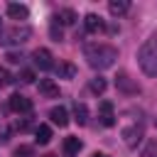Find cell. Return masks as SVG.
Returning <instances> with one entry per match:
<instances>
[{
  "instance_id": "6da1fadb",
  "label": "cell",
  "mask_w": 157,
  "mask_h": 157,
  "mask_svg": "<svg viewBox=\"0 0 157 157\" xmlns=\"http://www.w3.org/2000/svg\"><path fill=\"white\" fill-rule=\"evenodd\" d=\"M83 56H86V61H88L91 69L103 71V69H110L115 64L118 49L110 47V44H105V42H93V44H86L83 47Z\"/></svg>"
},
{
  "instance_id": "7a4b0ae2",
  "label": "cell",
  "mask_w": 157,
  "mask_h": 157,
  "mask_svg": "<svg viewBox=\"0 0 157 157\" xmlns=\"http://www.w3.org/2000/svg\"><path fill=\"white\" fill-rule=\"evenodd\" d=\"M137 64L147 76H157V37H150L137 49Z\"/></svg>"
},
{
  "instance_id": "3957f363",
  "label": "cell",
  "mask_w": 157,
  "mask_h": 157,
  "mask_svg": "<svg viewBox=\"0 0 157 157\" xmlns=\"http://www.w3.org/2000/svg\"><path fill=\"white\" fill-rule=\"evenodd\" d=\"M29 34H32V29L27 25H12L7 29H0V44H5V47H10V44H25L29 39Z\"/></svg>"
},
{
  "instance_id": "277c9868",
  "label": "cell",
  "mask_w": 157,
  "mask_h": 157,
  "mask_svg": "<svg viewBox=\"0 0 157 157\" xmlns=\"http://www.w3.org/2000/svg\"><path fill=\"white\" fill-rule=\"evenodd\" d=\"M115 88H118L120 93H125V96H137V93H140V83L132 81L125 71H120V74L115 76Z\"/></svg>"
},
{
  "instance_id": "5b68a950",
  "label": "cell",
  "mask_w": 157,
  "mask_h": 157,
  "mask_svg": "<svg viewBox=\"0 0 157 157\" xmlns=\"http://www.w3.org/2000/svg\"><path fill=\"white\" fill-rule=\"evenodd\" d=\"M32 59H34V66H39L42 71H52L54 69V56H52V52L49 49H34V54H32Z\"/></svg>"
},
{
  "instance_id": "8992f818",
  "label": "cell",
  "mask_w": 157,
  "mask_h": 157,
  "mask_svg": "<svg viewBox=\"0 0 157 157\" xmlns=\"http://www.w3.org/2000/svg\"><path fill=\"white\" fill-rule=\"evenodd\" d=\"M10 110L15 113H32V101L22 93H12L10 96Z\"/></svg>"
},
{
  "instance_id": "52a82bcc",
  "label": "cell",
  "mask_w": 157,
  "mask_h": 157,
  "mask_svg": "<svg viewBox=\"0 0 157 157\" xmlns=\"http://www.w3.org/2000/svg\"><path fill=\"white\" fill-rule=\"evenodd\" d=\"M98 118H101V125H105V128H113L115 125V113H113V103L110 101H103L101 103Z\"/></svg>"
},
{
  "instance_id": "ba28073f",
  "label": "cell",
  "mask_w": 157,
  "mask_h": 157,
  "mask_svg": "<svg viewBox=\"0 0 157 157\" xmlns=\"http://www.w3.org/2000/svg\"><path fill=\"white\" fill-rule=\"evenodd\" d=\"M49 118H52V123L59 125V128H66V125H69V110H66L64 105H54V108L49 110Z\"/></svg>"
},
{
  "instance_id": "9c48e42d",
  "label": "cell",
  "mask_w": 157,
  "mask_h": 157,
  "mask_svg": "<svg viewBox=\"0 0 157 157\" xmlns=\"http://www.w3.org/2000/svg\"><path fill=\"white\" fill-rule=\"evenodd\" d=\"M123 140L128 147H135L140 140H142V125H132V128H125L123 130Z\"/></svg>"
},
{
  "instance_id": "30bf717a",
  "label": "cell",
  "mask_w": 157,
  "mask_h": 157,
  "mask_svg": "<svg viewBox=\"0 0 157 157\" xmlns=\"http://www.w3.org/2000/svg\"><path fill=\"white\" fill-rule=\"evenodd\" d=\"M81 147H83V142H81L78 137H74V135L64 137V155H66V157H74V155H78V152H81Z\"/></svg>"
},
{
  "instance_id": "8fae6325",
  "label": "cell",
  "mask_w": 157,
  "mask_h": 157,
  "mask_svg": "<svg viewBox=\"0 0 157 157\" xmlns=\"http://www.w3.org/2000/svg\"><path fill=\"white\" fill-rule=\"evenodd\" d=\"M83 27H86V32L96 34V32H101V29H103V20H101L98 15H93V12H88V15L83 17Z\"/></svg>"
},
{
  "instance_id": "7c38bea8",
  "label": "cell",
  "mask_w": 157,
  "mask_h": 157,
  "mask_svg": "<svg viewBox=\"0 0 157 157\" xmlns=\"http://www.w3.org/2000/svg\"><path fill=\"white\" fill-rule=\"evenodd\" d=\"M39 93L47 96V98H56L59 96V86L52 78H39Z\"/></svg>"
},
{
  "instance_id": "4fadbf2b",
  "label": "cell",
  "mask_w": 157,
  "mask_h": 157,
  "mask_svg": "<svg viewBox=\"0 0 157 157\" xmlns=\"http://www.w3.org/2000/svg\"><path fill=\"white\" fill-rule=\"evenodd\" d=\"M7 15H10L12 20H27L29 10H27V5H20V2H7Z\"/></svg>"
},
{
  "instance_id": "5bb4252c",
  "label": "cell",
  "mask_w": 157,
  "mask_h": 157,
  "mask_svg": "<svg viewBox=\"0 0 157 157\" xmlns=\"http://www.w3.org/2000/svg\"><path fill=\"white\" fill-rule=\"evenodd\" d=\"M130 10V2L128 0H110L108 2V12L113 15V17H120V15H125Z\"/></svg>"
},
{
  "instance_id": "9a60e30c",
  "label": "cell",
  "mask_w": 157,
  "mask_h": 157,
  "mask_svg": "<svg viewBox=\"0 0 157 157\" xmlns=\"http://www.w3.org/2000/svg\"><path fill=\"white\" fill-rule=\"evenodd\" d=\"M34 140H37V145H49L52 142V128L49 125H37V130H34Z\"/></svg>"
},
{
  "instance_id": "2e32d148",
  "label": "cell",
  "mask_w": 157,
  "mask_h": 157,
  "mask_svg": "<svg viewBox=\"0 0 157 157\" xmlns=\"http://www.w3.org/2000/svg\"><path fill=\"white\" fill-rule=\"evenodd\" d=\"M54 22H61V25H74L76 22V12L71 10V7H64V10H59L56 15H54Z\"/></svg>"
},
{
  "instance_id": "e0dca14e",
  "label": "cell",
  "mask_w": 157,
  "mask_h": 157,
  "mask_svg": "<svg viewBox=\"0 0 157 157\" xmlns=\"http://www.w3.org/2000/svg\"><path fill=\"white\" fill-rule=\"evenodd\" d=\"M54 69H56L59 78H74V76H76V66H74L71 61H61V64L54 66Z\"/></svg>"
},
{
  "instance_id": "ac0fdd59",
  "label": "cell",
  "mask_w": 157,
  "mask_h": 157,
  "mask_svg": "<svg viewBox=\"0 0 157 157\" xmlns=\"http://www.w3.org/2000/svg\"><path fill=\"white\" fill-rule=\"evenodd\" d=\"M74 118H76L78 125H86V123H88V108H86L83 103H76V105H74Z\"/></svg>"
},
{
  "instance_id": "d6986e66",
  "label": "cell",
  "mask_w": 157,
  "mask_h": 157,
  "mask_svg": "<svg viewBox=\"0 0 157 157\" xmlns=\"http://www.w3.org/2000/svg\"><path fill=\"white\" fill-rule=\"evenodd\" d=\"M105 86H108V83H105V78H101V76H98V78H91V83H88V88H91L93 93H98V96L105 91Z\"/></svg>"
},
{
  "instance_id": "ffe728a7",
  "label": "cell",
  "mask_w": 157,
  "mask_h": 157,
  "mask_svg": "<svg viewBox=\"0 0 157 157\" xmlns=\"http://www.w3.org/2000/svg\"><path fill=\"white\" fill-rule=\"evenodd\" d=\"M142 157H157V137L147 140V145H145V150H142Z\"/></svg>"
},
{
  "instance_id": "44dd1931",
  "label": "cell",
  "mask_w": 157,
  "mask_h": 157,
  "mask_svg": "<svg viewBox=\"0 0 157 157\" xmlns=\"http://www.w3.org/2000/svg\"><path fill=\"white\" fill-rule=\"evenodd\" d=\"M17 78H20L22 83H34V71H29V69H25V71H22V74H20Z\"/></svg>"
},
{
  "instance_id": "7402d4cb",
  "label": "cell",
  "mask_w": 157,
  "mask_h": 157,
  "mask_svg": "<svg viewBox=\"0 0 157 157\" xmlns=\"http://www.w3.org/2000/svg\"><path fill=\"white\" fill-rule=\"evenodd\" d=\"M12 78H10V74H7V69L5 66H0V86H7Z\"/></svg>"
},
{
  "instance_id": "603a6c76",
  "label": "cell",
  "mask_w": 157,
  "mask_h": 157,
  "mask_svg": "<svg viewBox=\"0 0 157 157\" xmlns=\"http://www.w3.org/2000/svg\"><path fill=\"white\" fill-rule=\"evenodd\" d=\"M10 64H20L22 61V54H17V52H7V56H5Z\"/></svg>"
},
{
  "instance_id": "cb8c5ba5",
  "label": "cell",
  "mask_w": 157,
  "mask_h": 157,
  "mask_svg": "<svg viewBox=\"0 0 157 157\" xmlns=\"http://www.w3.org/2000/svg\"><path fill=\"white\" fill-rule=\"evenodd\" d=\"M52 37L56 39V42H61L64 37H61V29H56V25H52Z\"/></svg>"
},
{
  "instance_id": "d4e9b609",
  "label": "cell",
  "mask_w": 157,
  "mask_h": 157,
  "mask_svg": "<svg viewBox=\"0 0 157 157\" xmlns=\"http://www.w3.org/2000/svg\"><path fill=\"white\" fill-rule=\"evenodd\" d=\"M93 157H108V155H103V152H93Z\"/></svg>"
},
{
  "instance_id": "484cf974",
  "label": "cell",
  "mask_w": 157,
  "mask_h": 157,
  "mask_svg": "<svg viewBox=\"0 0 157 157\" xmlns=\"http://www.w3.org/2000/svg\"><path fill=\"white\" fill-rule=\"evenodd\" d=\"M44 157H54V155H44Z\"/></svg>"
},
{
  "instance_id": "4316f807",
  "label": "cell",
  "mask_w": 157,
  "mask_h": 157,
  "mask_svg": "<svg viewBox=\"0 0 157 157\" xmlns=\"http://www.w3.org/2000/svg\"><path fill=\"white\" fill-rule=\"evenodd\" d=\"M0 29H2V25H0Z\"/></svg>"
}]
</instances>
